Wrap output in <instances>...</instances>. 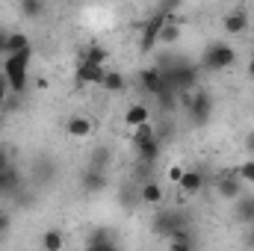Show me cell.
<instances>
[{
	"instance_id": "cell-1",
	"label": "cell",
	"mask_w": 254,
	"mask_h": 251,
	"mask_svg": "<svg viewBox=\"0 0 254 251\" xmlns=\"http://www.w3.org/2000/svg\"><path fill=\"white\" fill-rule=\"evenodd\" d=\"M30 65H33V48L24 51V54H15V57H3V68L0 71H3L12 95H24L27 80H30Z\"/></svg>"
},
{
	"instance_id": "cell-2",
	"label": "cell",
	"mask_w": 254,
	"mask_h": 251,
	"mask_svg": "<svg viewBox=\"0 0 254 251\" xmlns=\"http://www.w3.org/2000/svg\"><path fill=\"white\" fill-rule=\"evenodd\" d=\"M234 63H237L234 45H228V42H210V45L201 51L198 68H201V71H228Z\"/></svg>"
},
{
	"instance_id": "cell-3",
	"label": "cell",
	"mask_w": 254,
	"mask_h": 251,
	"mask_svg": "<svg viewBox=\"0 0 254 251\" xmlns=\"http://www.w3.org/2000/svg\"><path fill=\"white\" fill-rule=\"evenodd\" d=\"M181 228H190V219H187V213H184V210H160V213H154L151 231H154L157 237L172 240V234H175V231H181Z\"/></svg>"
},
{
	"instance_id": "cell-4",
	"label": "cell",
	"mask_w": 254,
	"mask_h": 251,
	"mask_svg": "<svg viewBox=\"0 0 254 251\" xmlns=\"http://www.w3.org/2000/svg\"><path fill=\"white\" fill-rule=\"evenodd\" d=\"M166 18H175V15H166V12L157 6L154 15H151L145 24H139V27H142V33H139V51H142V54H151V51L157 48V42H160V30H163Z\"/></svg>"
},
{
	"instance_id": "cell-5",
	"label": "cell",
	"mask_w": 254,
	"mask_h": 251,
	"mask_svg": "<svg viewBox=\"0 0 254 251\" xmlns=\"http://www.w3.org/2000/svg\"><path fill=\"white\" fill-rule=\"evenodd\" d=\"M187 110H190L192 125H207L210 116H213V95L207 89H195L190 104H187Z\"/></svg>"
},
{
	"instance_id": "cell-6",
	"label": "cell",
	"mask_w": 254,
	"mask_h": 251,
	"mask_svg": "<svg viewBox=\"0 0 254 251\" xmlns=\"http://www.w3.org/2000/svg\"><path fill=\"white\" fill-rule=\"evenodd\" d=\"M243 189H246V184L237 178L234 169H225V172L216 178V192H219V198H225V201H237V198L243 195Z\"/></svg>"
},
{
	"instance_id": "cell-7",
	"label": "cell",
	"mask_w": 254,
	"mask_h": 251,
	"mask_svg": "<svg viewBox=\"0 0 254 251\" xmlns=\"http://www.w3.org/2000/svg\"><path fill=\"white\" fill-rule=\"evenodd\" d=\"M74 74H77V83H80V86H101V83H104L107 68H104V65L89 63V60H80Z\"/></svg>"
},
{
	"instance_id": "cell-8",
	"label": "cell",
	"mask_w": 254,
	"mask_h": 251,
	"mask_svg": "<svg viewBox=\"0 0 254 251\" xmlns=\"http://www.w3.org/2000/svg\"><path fill=\"white\" fill-rule=\"evenodd\" d=\"M139 86H142V92L145 95H160L163 92V71L157 68V65H148V68H142L139 71Z\"/></svg>"
},
{
	"instance_id": "cell-9",
	"label": "cell",
	"mask_w": 254,
	"mask_h": 251,
	"mask_svg": "<svg viewBox=\"0 0 254 251\" xmlns=\"http://www.w3.org/2000/svg\"><path fill=\"white\" fill-rule=\"evenodd\" d=\"M246 27H249V12L246 9H234L222 18V30L228 36H240V33H246Z\"/></svg>"
},
{
	"instance_id": "cell-10",
	"label": "cell",
	"mask_w": 254,
	"mask_h": 251,
	"mask_svg": "<svg viewBox=\"0 0 254 251\" xmlns=\"http://www.w3.org/2000/svg\"><path fill=\"white\" fill-rule=\"evenodd\" d=\"M234 219L240 222V225H254V195H240L237 198V207H234Z\"/></svg>"
},
{
	"instance_id": "cell-11",
	"label": "cell",
	"mask_w": 254,
	"mask_h": 251,
	"mask_svg": "<svg viewBox=\"0 0 254 251\" xmlns=\"http://www.w3.org/2000/svg\"><path fill=\"white\" fill-rule=\"evenodd\" d=\"M125 125L127 127H142V125H151V110L145 104H130L125 110Z\"/></svg>"
},
{
	"instance_id": "cell-12",
	"label": "cell",
	"mask_w": 254,
	"mask_h": 251,
	"mask_svg": "<svg viewBox=\"0 0 254 251\" xmlns=\"http://www.w3.org/2000/svg\"><path fill=\"white\" fill-rule=\"evenodd\" d=\"M163 198H166V189L160 187L157 181H145L142 189H139V201H142V204L157 207V204H163Z\"/></svg>"
},
{
	"instance_id": "cell-13",
	"label": "cell",
	"mask_w": 254,
	"mask_h": 251,
	"mask_svg": "<svg viewBox=\"0 0 254 251\" xmlns=\"http://www.w3.org/2000/svg\"><path fill=\"white\" fill-rule=\"evenodd\" d=\"M86 251H122V246H119L107 231H98V234H92V237H89Z\"/></svg>"
},
{
	"instance_id": "cell-14",
	"label": "cell",
	"mask_w": 254,
	"mask_h": 251,
	"mask_svg": "<svg viewBox=\"0 0 254 251\" xmlns=\"http://www.w3.org/2000/svg\"><path fill=\"white\" fill-rule=\"evenodd\" d=\"M18 189H21V175H18V169H15V166L3 169V172H0V195H15Z\"/></svg>"
},
{
	"instance_id": "cell-15",
	"label": "cell",
	"mask_w": 254,
	"mask_h": 251,
	"mask_svg": "<svg viewBox=\"0 0 254 251\" xmlns=\"http://www.w3.org/2000/svg\"><path fill=\"white\" fill-rule=\"evenodd\" d=\"M65 130H68L71 139H86V136L92 133V119H86V116H71L68 125H65Z\"/></svg>"
},
{
	"instance_id": "cell-16",
	"label": "cell",
	"mask_w": 254,
	"mask_h": 251,
	"mask_svg": "<svg viewBox=\"0 0 254 251\" xmlns=\"http://www.w3.org/2000/svg\"><path fill=\"white\" fill-rule=\"evenodd\" d=\"M178 39H181V21H178V18H166V24H163V30H160V42H157V45L172 48V45H178Z\"/></svg>"
},
{
	"instance_id": "cell-17",
	"label": "cell",
	"mask_w": 254,
	"mask_h": 251,
	"mask_svg": "<svg viewBox=\"0 0 254 251\" xmlns=\"http://www.w3.org/2000/svg\"><path fill=\"white\" fill-rule=\"evenodd\" d=\"M33 45H30V36L27 33H21V30H12L9 33V42H6V57H15V54H24V51H30Z\"/></svg>"
},
{
	"instance_id": "cell-18",
	"label": "cell",
	"mask_w": 254,
	"mask_h": 251,
	"mask_svg": "<svg viewBox=\"0 0 254 251\" xmlns=\"http://www.w3.org/2000/svg\"><path fill=\"white\" fill-rule=\"evenodd\" d=\"M80 187L86 189V192H101V189L107 187V175L98 172V169H86L83 178H80Z\"/></svg>"
},
{
	"instance_id": "cell-19",
	"label": "cell",
	"mask_w": 254,
	"mask_h": 251,
	"mask_svg": "<svg viewBox=\"0 0 254 251\" xmlns=\"http://www.w3.org/2000/svg\"><path fill=\"white\" fill-rule=\"evenodd\" d=\"M101 89H104V92H110V95H119V92H125V89H127V80L122 77V71H110V68H107Z\"/></svg>"
},
{
	"instance_id": "cell-20",
	"label": "cell",
	"mask_w": 254,
	"mask_h": 251,
	"mask_svg": "<svg viewBox=\"0 0 254 251\" xmlns=\"http://www.w3.org/2000/svg\"><path fill=\"white\" fill-rule=\"evenodd\" d=\"M178 187L184 189L187 195L201 192V187H204V175H201V169H187V175H184V181H181Z\"/></svg>"
},
{
	"instance_id": "cell-21",
	"label": "cell",
	"mask_w": 254,
	"mask_h": 251,
	"mask_svg": "<svg viewBox=\"0 0 254 251\" xmlns=\"http://www.w3.org/2000/svg\"><path fill=\"white\" fill-rule=\"evenodd\" d=\"M63 246H65L63 231L51 228V231H45V234H42V249H45V251H63Z\"/></svg>"
},
{
	"instance_id": "cell-22",
	"label": "cell",
	"mask_w": 254,
	"mask_h": 251,
	"mask_svg": "<svg viewBox=\"0 0 254 251\" xmlns=\"http://www.w3.org/2000/svg\"><path fill=\"white\" fill-rule=\"evenodd\" d=\"M80 60H89V63L104 65V68H107V60H110V51H107L104 45H98V42H95V45H89V48H86V54H83Z\"/></svg>"
},
{
	"instance_id": "cell-23",
	"label": "cell",
	"mask_w": 254,
	"mask_h": 251,
	"mask_svg": "<svg viewBox=\"0 0 254 251\" xmlns=\"http://www.w3.org/2000/svg\"><path fill=\"white\" fill-rule=\"evenodd\" d=\"M151 139H157V127H154V122H151V125L136 127V130L130 133V142H133V148H139V145H145V142H151Z\"/></svg>"
},
{
	"instance_id": "cell-24",
	"label": "cell",
	"mask_w": 254,
	"mask_h": 251,
	"mask_svg": "<svg viewBox=\"0 0 254 251\" xmlns=\"http://www.w3.org/2000/svg\"><path fill=\"white\" fill-rule=\"evenodd\" d=\"M21 15L39 18V15H45V3H42V0H24V3H21Z\"/></svg>"
},
{
	"instance_id": "cell-25",
	"label": "cell",
	"mask_w": 254,
	"mask_h": 251,
	"mask_svg": "<svg viewBox=\"0 0 254 251\" xmlns=\"http://www.w3.org/2000/svg\"><path fill=\"white\" fill-rule=\"evenodd\" d=\"M234 172H237V178H240L243 184H252V187H254V160H246V163H240Z\"/></svg>"
},
{
	"instance_id": "cell-26",
	"label": "cell",
	"mask_w": 254,
	"mask_h": 251,
	"mask_svg": "<svg viewBox=\"0 0 254 251\" xmlns=\"http://www.w3.org/2000/svg\"><path fill=\"white\" fill-rule=\"evenodd\" d=\"M18 110H21V95H12L9 92V98L3 104V113H18Z\"/></svg>"
},
{
	"instance_id": "cell-27",
	"label": "cell",
	"mask_w": 254,
	"mask_h": 251,
	"mask_svg": "<svg viewBox=\"0 0 254 251\" xmlns=\"http://www.w3.org/2000/svg\"><path fill=\"white\" fill-rule=\"evenodd\" d=\"M166 175H169V181H172V184H181V181H184V175H187V169H184V166H169V172H166Z\"/></svg>"
},
{
	"instance_id": "cell-28",
	"label": "cell",
	"mask_w": 254,
	"mask_h": 251,
	"mask_svg": "<svg viewBox=\"0 0 254 251\" xmlns=\"http://www.w3.org/2000/svg\"><path fill=\"white\" fill-rule=\"evenodd\" d=\"M9 228H12V216H9L6 210H0V237L9 234Z\"/></svg>"
},
{
	"instance_id": "cell-29",
	"label": "cell",
	"mask_w": 254,
	"mask_h": 251,
	"mask_svg": "<svg viewBox=\"0 0 254 251\" xmlns=\"http://www.w3.org/2000/svg\"><path fill=\"white\" fill-rule=\"evenodd\" d=\"M6 98H9V83H6V77H3V71H0V113H3Z\"/></svg>"
},
{
	"instance_id": "cell-30",
	"label": "cell",
	"mask_w": 254,
	"mask_h": 251,
	"mask_svg": "<svg viewBox=\"0 0 254 251\" xmlns=\"http://www.w3.org/2000/svg\"><path fill=\"white\" fill-rule=\"evenodd\" d=\"M169 251H195V243H169Z\"/></svg>"
},
{
	"instance_id": "cell-31",
	"label": "cell",
	"mask_w": 254,
	"mask_h": 251,
	"mask_svg": "<svg viewBox=\"0 0 254 251\" xmlns=\"http://www.w3.org/2000/svg\"><path fill=\"white\" fill-rule=\"evenodd\" d=\"M9 33H12V30L0 27V57H6V42H9Z\"/></svg>"
},
{
	"instance_id": "cell-32",
	"label": "cell",
	"mask_w": 254,
	"mask_h": 251,
	"mask_svg": "<svg viewBox=\"0 0 254 251\" xmlns=\"http://www.w3.org/2000/svg\"><path fill=\"white\" fill-rule=\"evenodd\" d=\"M9 166H12V160H9V151H6V148H0V172H3V169H9Z\"/></svg>"
},
{
	"instance_id": "cell-33",
	"label": "cell",
	"mask_w": 254,
	"mask_h": 251,
	"mask_svg": "<svg viewBox=\"0 0 254 251\" xmlns=\"http://www.w3.org/2000/svg\"><path fill=\"white\" fill-rule=\"evenodd\" d=\"M246 246H249V249L254 251V225L249 228V231H246Z\"/></svg>"
},
{
	"instance_id": "cell-34",
	"label": "cell",
	"mask_w": 254,
	"mask_h": 251,
	"mask_svg": "<svg viewBox=\"0 0 254 251\" xmlns=\"http://www.w3.org/2000/svg\"><path fill=\"white\" fill-rule=\"evenodd\" d=\"M246 148H249V151H252V154H254V133H252V136H249V142H246Z\"/></svg>"
},
{
	"instance_id": "cell-35",
	"label": "cell",
	"mask_w": 254,
	"mask_h": 251,
	"mask_svg": "<svg viewBox=\"0 0 254 251\" xmlns=\"http://www.w3.org/2000/svg\"><path fill=\"white\" fill-rule=\"evenodd\" d=\"M249 77L254 80V57H252V63H249Z\"/></svg>"
}]
</instances>
